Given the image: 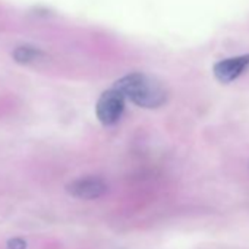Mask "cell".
Masks as SVG:
<instances>
[{"mask_svg": "<svg viewBox=\"0 0 249 249\" xmlns=\"http://www.w3.org/2000/svg\"><path fill=\"white\" fill-rule=\"evenodd\" d=\"M114 88L128 97L134 104L144 108H157L167 101L166 87L156 78L145 73H131L114 84Z\"/></svg>", "mask_w": 249, "mask_h": 249, "instance_id": "obj_1", "label": "cell"}, {"mask_svg": "<svg viewBox=\"0 0 249 249\" xmlns=\"http://www.w3.org/2000/svg\"><path fill=\"white\" fill-rule=\"evenodd\" d=\"M124 110V97L116 89L111 88L101 94L95 106L97 117L103 124H114Z\"/></svg>", "mask_w": 249, "mask_h": 249, "instance_id": "obj_2", "label": "cell"}, {"mask_svg": "<svg viewBox=\"0 0 249 249\" xmlns=\"http://www.w3.org/2000/svg\"><path fill=\"white\" fill-rule=\"evenodd\" d=\"M249 69V53L223 59L213 68L214 76L221 84H230L240 78Z\"/></svg>", "mask_w": 249, "mask_h": 249, "instance_id": "obj_3", "label": "cell"}, {"mask_svg": "<svg viewBox=\"0 0 249 249\" xmlns=\"http://www.w3.org/2000/svg\"><path fill=\"white\" fill-rule=\"evenodd\" d=\"M66 191L69 195L79 199H95L107 191V185L97 176H85L72 180L66 186Z\"/></svg>", "mask_w": 249, "mask_h": 249, "instance_id": "obj_4", "label": "cell"}, {"mask_svg": "<svg viewBox=\"0 0 249 249\" xmlns=\"http://www.w3.org/2000/svg\"><path fill=\"white\" fill-rule=\"evenodd\" d=\"M43 57H44V53L40 49L33 47V46H21V47H17L14 50V59H15V62L22 63V65L33 63V62L40 60Z\"/></svg>", "mask_w": 249, "mask_h": 249, "instance_id": "obj_5", "label": "cell"}, {"mask_svg": "<svg viewBox=\"0 0 249 249\" xmlns=\"http://www.w3.org/2000/svg\"><path fill=\"white\" fill-rule=\"evenodd\" d=\"M25 248H27V242L21 237H15L8 242V249H25Z\"/></svg>", "mask_w": 249, "mask_h": 249, "instance_id": "obj_6", "label": "cell"}]
</instances>
